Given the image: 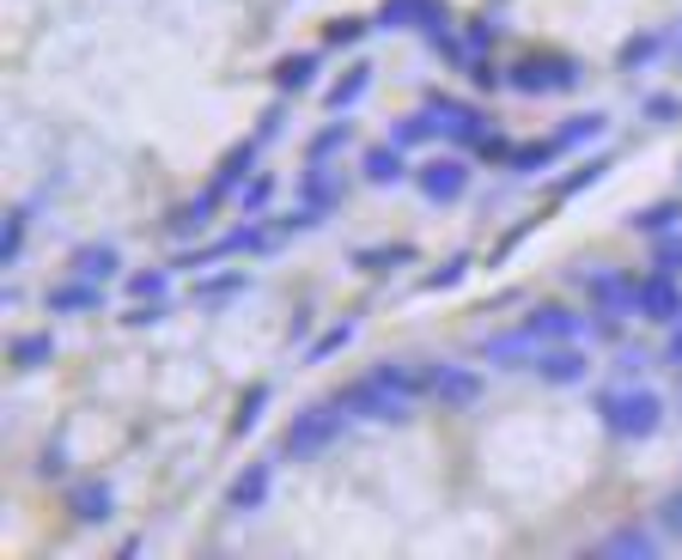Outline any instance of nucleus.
Here are the masks:
<instances>
[{
  "label": "nucleus",
  "mask_w": 682,
  "mask_h": 560,
  "mask_svg": "<svg viewBox=\"0 0 682 560\" xmlns=\"http://www.w3.org/2000/svg\"><path fill=\"white\" fill-rule=\"evenodd\" d=\"M420 391H427V384H420L408 365H378V372H366V378L348 384L336 403L348 408V415H360V420H403V415H415Z\"/></svg>",
  "instance_id": "f257e3e1"
},
{
  "label": "nucleus",
  "mask_w": 682,
  "mask_h": 560,
  "mask_svg": "<svg viewBox=\"0 0 682 560\" xmlns=\"http://www.w3.org/2000/svg\"><path fill=\"white\" fill-rule=\"evenodd\" d=\"M579 336V317H566L561 305H542V311H530V323H518L512 336H487L482 341V360L494 365H518V360H537L549 341H573Z\"/></svg>",
  "instance_id": "f03ea898"
},
{
  "label": "nucleus",
  "mask_w": 682,
  "mask_h": 560,
  "mask_svg": "<svg viewBox=\"0 0 682 560\" xmlns=\"http://www.w3.org/2000/svg\"><path fill=\"white\" fill-rule=\"evenodd\" d=\"M597 415H604L609 432H622V439H646L664 408H658L652 391H604L597 396Z\"/></svg>",
  "instance_id": "7ed1b4c3"
},
{
  "label": "nucleus",
  "mask_w": 682,
  "mask_h": 560,
  "mask_svg": "<svg viewBox=\"0 0 682 560\" xmlns=\"http://www.w3.org/2000/svg\"><path fill=\"white\" fill-rule=\"evenodd\" d=\"M348 420H354V415H348L341 403H317V408H305V415L293 420V432H287V451H293V457H317L323 444H336V432L348 427Z\"/></svg>",
  "instance_id": "20e7f679"
},
{
  "label": "nucleus",
  "mask_w": 682,
  "mask_h": 560,
  "mask_svg": "<svg viewBox=\"0 0 682 560\" xmlns=\"http://www.w3.org/2000/svg\"><path fill=\"white\" fill-rule=\"evenodd\" d=\"M585 287H591V305H597V317H628V311H640V281H628V274H616V268H591L585 274Z\"/></svg>",
  "instance_id": "39448f33"
},
{
  "label": "nucleus",
  "mask_w": 682,
  "mask_h": 560,
  "mask_svg": "<svg viewBox=\"0 0 682 560\" xmlns=\"http://www.w3.org/2000/svg\"><path fill=\"white\" fill-rule=\"evenodd\" d=\"M336 196H341V177L317 158L311 165V177H305V196H299V213H293V226H317L329 208H336Z\"/></svg>",
  "instance_id": "423d86ee"
},
{
  "label": "nucleus",
  "mask_w": 682,
  "mask_h": 560,
  "mask_svg": "<svg viewBox=\"0 0 682 560\" xmlns=\"http://www.w3.org/2000/svg\"><path fill=\"white\" fill-rule=\"evenodd\" d=\"M427 110H433L439 134H451V141H470V146H482V141H487V117H482V110L451 105V98H439V105H427Z\"/></svg>",
  "instance_id": "0eeeda50"
},
{
  "label": "nucleus",
  "mask_w": 682,
  "mask_h": 560,
  "mask_svg": "<svg viewBox=\"0 0 682 560\" xmlns=\"http://www.w3.org/2000/svg\"><path fill=\"white\" fill-rule=\"evenodd\" d=\"M470 189V165L463 158H433V165L420 171V196L427 201H458Z\"/></svg>",
  "instance_id": "6e6552de"
},
{
  "label": "nucleus",
  "mask_w": 682,
  "mask_h": 560,
  "mask_svg": "<svg viewBox=\"0 0 682 560\" xmlns=\"http://www.w3.org/2000/svg\"><path fill=\"white\" fill-rule=\"evenodd\" d=\"M512 86L518 91H566V86H579V67L573 62H525L512 74Z\"/></svg>",
  "instance_id": "1a4fd4ad"
},
{
  "label": "nucleus",
  "mask_w": 682,
  "mask_h": 560,
  "mask_svg": "<svg viewBox=\"0 0 682 560\" xmlns=\"http://www.w3.org/2000/svg\"><path fill=\"white\" fill-rule=\"evenodd\" d=\"M640 317H652V323H676L682 317V299H676V287H670L664 268H658L652 281H640Z\"/></svg>",
  "instance_id": "9d476101"
},
{
  "label": "nucleus",
  "mask_w": 682,
  "mask_h": 560,
  "mask_svg": "<svg viewBox=\"0 0 682 560\" xmlns=\"http://www.w3.org/2000/svg\"><path fill=\"white\" fill-rule=\"evenodd\" d=\"M530 372L549 378V384H579L591 365H585V353H573V348H542L537 360H530Z\"/></svg>",
  "instance_id": "9b49d317"
},
{
  "label": "nucleus",
  "mask_w": 682,
  "mask_h": 560,
  "mask_svg": "<svg viewBox=\"0 0 682 560\" xmlns=\"http://www.w3.org/2000/svg\"><path fill=\"white\" fill-rule=\"evenodd\" d=\"M427 391H433L439 403L463 408V403H475V396H482V378H475V372H463V365H439L433 378H427Z\"/></svg>",
  "instance_id": "f8f14e48"
},
{
  "label": "nucleus",
  "mask_w": 682,
  "mask_h": 560,
  "mask_svg": "<svg viewBox=\"0 0 682 560\" xmlns=\"http://www.w3.org/2000/svg\"><path fill=\"white\" fill-rule=\"evenodd\" d=\"M98 305H105V287H98V281H67V287H50V311L55 317H67V311H98Z\"/></svg>",
  "instance_id": "ddd939ff"
},
{
  "label": "nucleus",
  "mask_w": 682,
  "mask_h": 560,
  "mask_svg": "<svg viewBox=\"0 0 682 560\" xmlns=\"http://www.w3.org/2000/svg\"><path fill=\"white\" fill-rule=\"evenodd\" d=\"M268 482H275V470H268V463L244 470V475H238V487L226 494V512H256V506L268 499Z\"/></svg>",
  "instance_id": "4468645a"
},
{
  "label": "nucleus",
  "mask_w": 682,
  "mask_h": 560,
  "mask_svg": "<svg viewBox=\"0 0 682 560\" xmlns=\"http://www.w3.org/2000/svg\"><path fill=\"white\" fill-rule=\"evenodd\" d=\"M117 244H86V250H74V262H67V268L79 274V281H98V287H105L110 274H117Z\"/></svg>",
  "instance_id": "2eb2a0df"
},
{
  "label": "nucleus",
  "mask_w": 682,
  "mask_h": 560,
  "mask_svg": "<svg viewBox=\"0 0 682 560\" xmlns=\"http://www.w3.org/2000/svg\"><path fill=\"white\" fill-rule=\"evenodd\" d=\"M67 506H74V518H79V524H98V518H110L117 494H110L105 482H86V487H74V499H67Z\"/></svg>",
  "instance_id": "dca6fc26"
},
{
  "label": "nucleus",
  "mask_w": 682,
  "mask_h": 560,
  "mask_svg": "<svg viewBox=\"0 0 682 560\" xmlns=\"http://www.w3.org/2000/svg\"><path fill=\"white\" fill-rule=\"evenodd\" d=\"M403 171H408V165H403V146H396V141L378 146V153H366V177H372V183H396Z\"/></svg>",
  "instance_id": "f3484780"
},
{
  "label": "nucleus",
  "mask_w": 682,
  "mask_h": 560,
  "mask_svg": "<svg viewBox=\"0 0 682 560\" xmlns=\"http://www.w3.org/2000/svg\"><path fill=\"white\" fill-rule=\"evenodd\" d=\"M25 226H31V208L7 213V232H0V256L7 262H19V250H25Z\"/></svg>",
  "instance_id": "a211bd4d"
},
{
  "label": "nucleus",
  "mask_w": 682,
  "mask_h": 560,
  "mask_svg": "<svg viewBox=\"0 0 682 560\" xmlns=\"http://www.w3.org/2000/svg\"><path fill=\"white\" fill-rule=\"evenodd\" d=\"M317 79V55H293V62H280V91H305Z\"/></svg>",
  "instance_id": "6ab92c4d"
},
{
  "label": "nucleus",
  "mask_w": 682,
  "mask_h": 560,
  "mask_svg": "<svg viewBox=\"0 0 682 560\" xmlns=\"http://www.w3.org/2000/svg\"><path fill=\"white\" fill-rule=\"evenodd\" d=\"M597 129H604V117H573V122H566V129L561 134H554V153H566V146H579V141H591V134H597Z\"/></svg>",
  "instance_id": "aec40b11"
},
{
  "label": "nucleus",
  "mask_w": 682,
  "mask_h": 560,
  "mask_svg": "<svg viewBox=\"0 0 682 560\" xmlns=\"http://www.w3.org/2000/svg\"><path fill=\"white\" fill-rule=\"evenodd\" d=\"M366 74H372V67H354V74L341 79V86L329 91V110H348V105H360V91H366Z\"/></svg>",
  "instance_id": "412c9836"
},
{
  "label": "nucleus",
  "mask_w": 682,
  "mask_h": 560,
  "mask_svg": "<svg viewBox=\"0 0 682 560\" xmlns=\"http://www.w3.org/2000/svg\"><path fill=\"white\" fill-rule=\"evenodd\" d=\"M13 360H19V365H43V360H50V336H25V341L13 348Z\"/></svg>",
  "instance_id": "4be33fe9"
},
{
  "label": "nucleus",
  "mask_w": 682,
  "mask_h": 560,
  "mask_svg": "<svg viewBox=\"0 0 682 560\" xmlns=\"http://www.w3.org/2000/svg\"><path fill=\"white\" fill-rule=\"evenodd\" d=\"M238 287H244V274H226V281H213V287H201L196 299H201V305H220V299H232Z\"/></svg>",
  "instance_id": "5701e85b"
},
{
  "label": "nucleus",
  "mask_w": 682,
  "mask_h": 560,
  "mask_svg": "<svg viewBox=\"0 0 682 560\" xmlns=\"http://www.w3.org/2000/svg\"><path fill=\"white\" fill-rule=\"evenodd\" d=\"M652 548V536H640V530H622V536H609V554H646Z\"/></svg>",
  "instance_id": "b1692460"
},
{
  "label": "nucleus",
  "mask_w": 682,
  "mask_h": 560,
  "mask_svg": "<svg viewBox=\"0 0 682 560\" xmlns=\"http://www.w3.org/2000/svg\"><path fill=\"white\" fill-rule=\"evenodd\" d=\"M348 341H354V323H336V329H329V336H323V341H317V353H311V360H323V353H336V348H348Z\"/></svg>",
  "instance_id": "393cba45"
},
{
  "label": "nucleus",
  "mask_w": 682,
  "mask_h": 560,
  "mask_svg": "<svg viewBox=\"0 0 682 560\" xmlns=\"http://www.w3.org/2000/svg\"><path fill=\"white\" fill-rule=\"evenodd\" d=\"M341 141H348V122H336V129H323V134H317V146H311V158H329V153H336V146Z\"/></svg>",
  "instance_id": "a878e982"
},
{
  "label": "nucleus",
  "mask_w": 682,
  "mask_h": 560,
  "mask_svg": "<svg viewBox=\"0 0 682 560\" xmlns=\"http://www.w3.org/2000/svg\"><path fill=\"white\" fill-rule=\"evenodd\" d=\"M263 208H268V177H256L244 189V213H263Z\"/></svg>",
  "instance_id": "bb28decb"
},
{
  "label": "nucleus",
  "mask_w": 682,
  "mask_h": 560,
  "mask_svg": "<svg viewBox=\"0 0 682 560\" xmlns=\"http://www.w3.org/2000/svg\"><path fill=\"white\" fill-rule=\"evenodd\" d=\"M670 220H676V208H652V213H640V226H646V232H664Z\"/></svg>",
  "instance_id": "cd10ccee"
},
{
  "label": "nucleus",
  "mask_w": 682,
  "mask_h": 560,
  "mask_svg": "<svg viewBox=\"0 0 682 560\" xmlns=\"http://www.w3.org/2000/svg\"><path fill=\"white\" fill-rule=\"evenodd\" d=\"M134 293H141V299H158V293H165V274H141V281H134Z\"/></svg>",
  "instance_id": "c85d7f7f"
},
{
  "label": "nucleus",
  "mask_w": 682,
  "mask_h": 560,
  "mask_svg": "<svg viewBox=\"0 0 682 560\" xmlns=\"http://www.w3.org/2000/svg\"><path fill=\"white\" fill-rule=\"evenodd\" d=\"M360 31H366V25H360V19H348V25H329V43H354Z\"/></svg>",
  "instance_id": "c756f323"
},
{
  "label": "nucleus",
  "mask_w": 682,
  "mask_h": 560,
  "mask_svg": "<svg viewBox=\"0 0 682 560\" xmlns=\"http://www.w3.org/2000/svg\"><path fill=\"white\" fill-rule=\"evenodd\" d=\"M652 50H658V37H640V43H628V55H622V62L634 67V62H646V55H652Z\"/></svg>",
  "instance_id": "7c9ffc66"
},
{
  "label": "nucleus",
  "mask_w": 682,
  "mask_h": 560,
  "mask_svg": "<svg viewBox=\"0 0 682 560\" xmlns=\"http://www.w3.org/2000/svg\"><path fill=\"white\" fill-rule=\"evenodd\" d=\"M658 262H664V274H676V262H682V244H664V250H658Z\"/></svg>",
  "instance_id": "2f4dec72"
},
{
  "label": "nucleus",
  "mask_w": 682,
  "mask_h": 560,
  "mask_svg": "<svg viewBox=\"0 0 682 560\" xmlns=\"http://www.w3.org/2000/svg\"><path fill=\"white\" fill-rule=\"evenodd\" d=\"M670 530H682V499H670Z\"/></svg>",
  "instance_id": "473e14b6"
},
{
  "label": "nucleus",
  "mask_w": 682,
  "mask_h": 560,
  "mask_svg": "<svg viewBox=\"0 0 682 560\" xmlns=\"http://www.w3.org/2000/svg\"><path fill=\"white\" fill-rule=\"evenodd\" d=\"M670 360H676V365H682V329H676V341H670Z\"/></svg>",
  "instance_id": "72a5a7b5"
}]
</instances>
